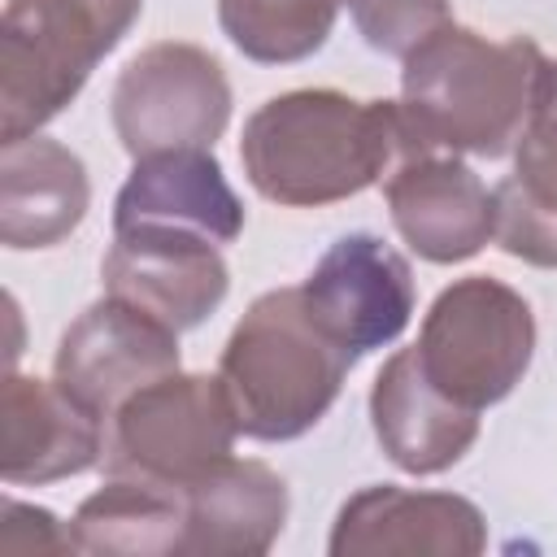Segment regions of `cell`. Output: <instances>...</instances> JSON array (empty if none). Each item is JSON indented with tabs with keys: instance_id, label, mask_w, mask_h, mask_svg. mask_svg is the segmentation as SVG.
I'll list each match as a JSON object with an SVG mask.
<instances>
[{
	"instance_id": "d6986e66",
	"label": "cell",
	"mask_w": 557,
	"mask_h": 557,
	"mask_svg": "<svg viewBox=\"0 0 557 557\" xmlns=\"http://www.w3.org/2000/svg\"><path fill=\"white\" fill-rule=\"evenodd\" d=\"M78 553H183L187 540V505L183 487L144 483V479H109L96 496H87L70 522Z\"/></svg>"
},
{
	"instance_id": "2e32d148",
	"label": "cell",
	"mask_w": 557,
	"mask_h": 557,
	"mask_svg": "<svg viewBox=\"0 0 557 557\" xmlns=\"http://www.w3.org/2000/svg\"><path fill=\"white\" fill-rule=\"evenodd\" d=\"M187 540L183 553L200 557H257L287 522V483L265 461L226 457L183 487Z\"/></svg>"
},
{
	"instance_id": "7a4b0ae2",
	"label": "cell",
	"mask_w": 557,
	"mask_h": 557,
	"mask_svg": "<svg viewBox=\"0 0 557 557\" xmlns=\"http://www.w3.org/2000/svg\"><path fill=\"white\" fill-rule=\"evenodd\" d=\"M544 52L531 39H487L466 26L426 35L400 70V122L413 157H505L535 104Z\"/></svg>"
},
{
	"instance_id": "9c48e42d",
	"label": "cell",
	"mask_w": 557,
	"mask_h": 557,
	"mask_svg": "<svg viewBox=\"0 0 557 557\" xmlns=\"http://www.w3.org/2000/svg\"><path fill=\"white\" fill-rule=\"evenodd\" d=\"M300 292L318 326L352 357L392 344L413 313L409 261L366 231L335 239Z\"/></svg>"
},
{
	"instance_id": "ba28073f",
	"label": "cell",
	"mask_w": 557,
	"mask_h": 557,
	"mask_svg": "<svg viewBox=\"0 0 557 557\" xmlns=\"http://www.w3.org/2000/svg\"><path fill=\"white\" fill-rule=\"evenodd\" d=\"M165 374H178V331L117 296L78 313L52 361V379L100 422Z\"/></svg>"
},
{
	"instance_id": "9a60e30c",
	"label": "cell",
	"mask_w": 557,
	"mask_h": 557,
	"mask_svg": "<svg viewBox=\"0 0 557 557\" xmlns=\"http://www.w3.org/2000/svg\"><path fill=\"white\" fill-rule=\"evenodd\" d=\"M104 422L87 413L57 379L9 374L0 396V474L4 483H52L83 474L104 453Z\"/></svg>"
},
{
	"instance_id": "52a82bcc",
	"label": "cell",
	"mask_w": 557,
	"mask_h": 557,
	"mask_svg": "<svg viewBox=\"0 0 557 557\" xmlns=\"http://www.w3.org/2000/svg\"><path fill=\"white\" fill-rule=\"evenodd\" d=\"M231 122V83L196 44H152L126 61L113 87V131L139 157L213 148Z\"/></svg>"
},
{
	"instance_id": "8992f818",
	"label": "cell",
	"mask_w": 557,
	"mask_h": 557,
	"mask_svg": "<svg viewBox=\"0 0 557 557\" xmlns=\"http://www.w3.org/2000/svg\"><path fill=\"white\" fill-rule=\"evenodd\" d=\"M104 440L109 479L187 487L231 457L239 422L218 374H165L135 392Z\"/></svg>"
},
{
	"instance_id": "3957f363",
	"label": "cell",
	"mask_w": 557,
	"mask_h": 557,
	"mask_svg": "<svg viewBox=\"0 0 557 557\" xmlns=\"http://www.w3.org/2000/svg\"><path fill=\"white\" fill-rule=\"evenodd\" d=\"M352 361L357 357L318 326L300 287H274L235 322L218 383L239 435L274 444L305 435L335 405Z\"/></svg>"
},
{
	"instance_id": "44dd1931",
	"label": "cell",
	"mask_w": 557,
	"mask_h": 557,
	"mask_svg": "<svg viewBox=\"0 0 557 557\" xmlns=\"http://www.w3.org/2000/svg\"><path fill=\"white\" fill-rule=\"evenodd\" d=\"M352 22L370 48L387 57H409L426 35L448 26V0H352Z\"/></svg>"
},
{
	"instance_id": "603a6c76",
	"label": "cell",
	"mask_w": 557,
	"mask_h": 557,
	"mask_svg": "<svg viewBox=\"0 0 557 557\" xmlns=\"http://www.w3.org/2000/svg\"><path fill=\"white\" fill-rule=\"evenodd\" d=\"M335 4H352V0H335Z\"/></svg>"
},
{
	"instance_id": "ffe728a7",
	"label": "cell",
	"mask_w": 557,
	"mask_h": 557,
	"mask_svg": "<svg viewBox=\"0 0 557 557\" xmlns=\"http://www.w3.org/2000/svg\"><path fill=\"white\" fill-rule=\"evenodd\" d=\"M335 9V0H218V22L244 57L283 65L326 44Z\"/></svg>"
},
{
	"instance_id": "4fadbf2b",
	"label": "cell",
	"mask_w": 557,
	"mask_h": 557,
	"mask_svg": "<svg viewBox=\"0 0 557 557\" xmlns=\"http://www.w3.org/2000/svg\"><path fill=\"white\" fill-rule=\"evenodd\" d=\"M370 422L383 453L409 474H440L479 440V409L453 400L413 348L387 357L370 392Z\"/></svg>"
},
{
	"instance_id": "ac0fdd59",
	"label": "cell",
	"mask_w": 557,
	"mask_h": 557,
	"mask_svg": "<svg viewBox=\"0 0 557 557\" xmlns=\"http://www.w3.org/2000/svg\"><path fill=\"white\" fill-rule=\"evenodd\" d=\"M83 161L44 135L4 144L0 157V239L4 248H52L87 213Z\"/></svg>"
},
{
	"instance_id": "7c38bea8",
	"label": "cell",
	"mask_w": 557,
	"mask_h": 557,
	"mask_svg": "<svg viewBox=\"0 0 557 557\" xmlns=\"http://www.w3.org/2000/svg\"><path fill=\"white\" fill-rule=\"evenodd\" d=\"M483 513L453 492H409V487H366L344 500L331 553L335 557H379V553H431V557H474L483 553Z\"/></svg>"
},
{
	"instance_id": "277c9868",
	"label": "cell",
	"mask_w": 557,
	"mask_h": 557,
	"mask_svg": "<svg viewBox=\"0 0 557 557\" xmlns=\"http://www.w3.org/2000/svg\"><path fill=\"white\" fill-rule=\"evenodd\" d=\"M144 0H9L0 26V139L39 135L126 35Z\"/></svg>"
},
{
	"instance_id": "30bf717a",
	"label": "cell",
	"mask_w": 557,
	"mask_h": 557,
	"mask_svg": "<svg viewBox=\"0 0 557 557\" xmlns=\"http://www.w3.org/2000/svg\"><path fill=\"white\" fill-rule=\"evenodd\" d=\"M104 292L152 313L170 331L200 326L226 296L231 274L218 244L183 231H113V248L104 252Z\"/></svg>"
},
{
	"instance_id": "7402d4cb",
	"label": "cell",
	"mask_w": 557,
	"mask_h": 557,
	"mask_svg": "<svg viewBox=\"0 0 557 557\" xmlns=\"http://www.w3.org/2000/svg\"><path fill=\"white\" fill-rule=\"evenodd\" d=\"M74 531H61V522L48 509L4 500L0 518V557H44V553H70Z\"/></svg>"
},
{
	"instance_id": "5bb4252c",
	"label": "cell",
	"mask_w": 557,
	"mask_h": 557,
	"mask_svg": "<svg viewBox=\"0 0 557 557\" xmlns=\"http://www.w3.org/2000/svg\"><path fill=\"white\" fill-rule=\"evenodd\" d=\"M183 231L209 244H231L244 231V205L222 178L209 148L139 157L113 205V231Z\"/></svg>"
},
{
	"instance_id": "6da1fadb",
	"label": "cell",
	"mask_w": 557,
	"mask_h": 557,
	"mask_svg": "<svg viewBox=\"0 0 557 557\" xmlns=\"http://www.w3.org/2000/svg\"><path fill=\"white\" fill-rule=\"evenodd\" d=\"M413 157L400 104L305 87L265 100L239 139L248 183L292 209L348 200Z\"/></svg>"
},
{
	"instance_id": "e0dca14e",
	"label": "cell",
	"mask_w": 557,
	"mask_h": 557,
	"mask_svg": "<svg viewBox=\"0 0 557 557\" xmlns=\"http://www.w3.org/2000/svg\"><path fill=\"white\" fill-rule=\"evenodd\" d=\"M492 239L531 265H557V61L544 65L531 117L513 144V174L492 191Z\"/></svg>"
},
{
	"instance_id": "8fae6325",
	"label": "cell",
	"mask_w": 557,
	"mask_h": 557,
	"mask_svg": "<svg viewBox=\"0 0 557 557\" xmlns=\"http://www.w3.org/2000/svg\"><path fill=\"white\" fill-rule=\"evenodd\" d=\"M387 209L400 239L435 265L474 257L496 226L492 191L453 152L405 157L387 174Z\"/></svg>"
},
{
	"instance_id": "5b68a950",
	"label": "cell",
	"mask_w": 557,
	"mask_h": 557,
	"mask_svg": "<svg viewBox=\"0 0 557 557\" xmlns=\"http://www.w3.org/2000/svg\"><path fill=\"white\" fill-rule=\"evenodd\" d=\"M531 348V305L487 274H470L444 287L413 344L422 370L470 409L505 400L527 374Z\"/></svg>"
}]
</instances>
